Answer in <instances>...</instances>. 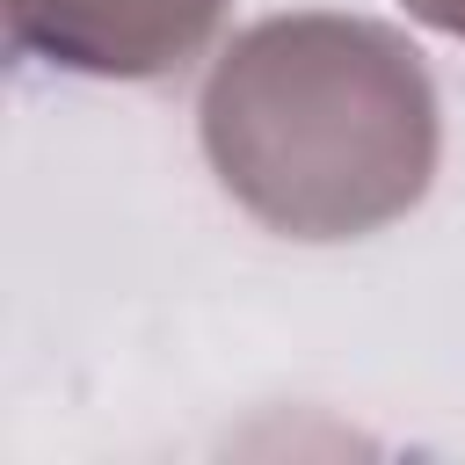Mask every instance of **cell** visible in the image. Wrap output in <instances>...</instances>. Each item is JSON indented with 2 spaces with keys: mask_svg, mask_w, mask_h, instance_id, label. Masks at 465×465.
<instances>
[{
  "mask_svg": "<svg viewBox=\"0 0 465 465\" xmlns=\"http://www.w3.org/2000/svg\"><path fill=\"white\" fill-rule=\"evenodd\" d=\"M407 15L443 29V36H465V0H407Z\"/></svg>",
  "mask_w": 465,
  "mask_h": 465,
  "instance_id": "3",
  "label": "cell"
},
{
  "mask_svg": "<svg viewBox=\"0 0 465 465\" xmlns=\"http://www.w3.org/2000/svg\"><path fill=\"white\" fill-rule=\"evenodd\" d=\"M196 138L218 189L283 240H363L436 182V80L371 15H269L240 29L203 94Z\"/></svg>",
  "mask_w": 465,
  "mask_h": 465,
  "instance_id": "1",
  "label": "cell"
},
{
  "mask_svg": "<svg viewBox=\"0 0 465 465\" xmlns=\"http://www.w3.org/2000/svg\"><path fill=\"white\" fill-rule=\"evenodd\" d=\"M7 44L36 65L87 80H160L189 65L225 0H0Z\"/></svg>",
  "mask_w": 465,
  "mask_h": 465,
  "instance_id": "2",
  "label": "cell"
}]
</instances>
